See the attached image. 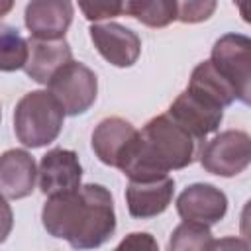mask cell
Wrapping results in <instances>:
<instances>
[{
  "mask_svg": "<svg viewBox=\"0 0 251 251\" xmlns=\"http://www.w3.org/2000/svg\"><path fill=\"white\" fill-rule=\"evenodd\" d=\"M65 122L63 106L49 90L24 94L14 110V131L24 147L39 149L53 143Z\"/></svg>",
  "mask_w": 251,
  "mask_h": 251,
  "instance_id": "cell-3",
  "label": "cell"
},
{
  "mask_svg": "<svg viewBox=\"0 0 251 251\" xmlns=\"http://www.w3.org/2000/svg\"><path fill=\"white\" fill-rule=\"evenodd\" d=\"M202 147L204 143L169 114H159L137 131V141L120 171L129 180L163 176L192 165Z\"/></svg>",
  "mask_w": 251,
  "mask_h": 251,
  "instance_id": "cell-2",
  "label": "cell"
},
{
  "mask_svg": "<svg viewBox=\"0 0 251 251\" xmlns=\"http://www.w3.org/2000/svg\"><path fill=\"white\" fill-rule=\"evenodd\" d=\"M27 61V39L14 25L0 24V71L14 73L24 69Z\"/></svg>",
  "mask_w": 251,
  "mask_h": 251,
  "instance_id": "cell-18",
  "label": "cell"
},
{
  "mask_svg": "<svg viewBox=\"0 0 251 251\" xmlns=\"http://www.w3.org/2000/svg\"><path fill=\"white\" fill-rule=\"evenodd\" d=\"M49 92L63 106L65 116H80L90 110L98 96L96 73L78 61H69L47 82Z\"/></svg>",
  "mask_w": 251,
  "mask_h": 251,
  "instance_id": "cell-4",
  "label": "cell"
},
{
  "mask_svg": "<svg viewBox=\"0 0 251 251\" xmlns=\"http://www.w3.org/2000/svg\"><path fill=\"white\" fill-rule=\"evenodd\" d=\"M75 8L71 0H29L24 22L31 37L61 39L73 24Z\"/></svg>",
  "mask_w": 251,
  "mask_h": 251,
  "instance_id": "cell-13",
  "label": "cell"
},
{
  "mask_svg": "<svg viewBox=\"0 0 251 251\" xmlns=\"http://www.w3.org/2000/svg\"><path fill=\"white\" fill-rule=\"evenodd\" d=\"M167 114L202 143L210 133L218 131L224 120V108L216 100L190 88L182 90L175 98Z\"/></svg>",
  "mask_w": 251,
  "mask_h": 251,
  "instance_id": "cell-7",
  "label": "cell"
},
{
  "mask_svg": "<svg viewBox=\"0 0 251 251\" xmlns=\"http://www.w3.org/2000/svg\"><path fill=\"white\" fill-rule=\"evenodd\" d=\"M78 8L88 22L124 16V0H78Z\"/></svg>",
  "mask_w": 251,
  "mask_h": 251,
  "instance_id": "cell-21",
  "label": "cell"
},
{
  "mask_svg": "<svg viewBox=\"0 0 251 251\" xmlns=\"http://www.w3.org/2000/svg\"><path fill=\"white\" fill-rule=\"evenodd\" d=\"M37 165L25 149H8L0 155V192L6 198L20 200L33 192Z\"/></svg>",
  "mask_w": 251,
  "mask_h": 251,
  "instance_id": "cell-15",
  "label": "cell"
},
{
  "mask_svg": "<svg viewBox=\"0 0 251 251\" xmlns=\"http://www.w3.org/2000/svg\"><path fill=\"white\" fill-rule=\"evenodd\" d=\"M118 249H159V245H157V241H155L149 233H139V231H135V233H129V235L118 245Z\"/></svg>",
  "mask_w": 251,
  "mask_h": 251,
  "instance_id": "cell-22",
  "label": "cell"
},
{
  "mask_svg": "<svg viewBox=\"0 0 251 251\" xmlns=\"http://www.w3.org/2000/svg\"><path fill=\"white\" fill-rule=\"evenodd\" d=\"M14 4H16V0H0V18L8 16L14 8Z\"/></svg>",
  "mask_w": 251,
  "mask_h": 251,
  "instance_id": "cell-24",
  "label": "cell"
},
{
  "mask_svg": "<svg viewBox=\"0 0 251 251\" xmlns=\"http://www.w3.org/2000/svg\"><path fill=\"white\" fill-rule=\"evenodd\" d=\"M198 157L204 171L226 178L235 176L243 173L251 161L249 133L241 129H226L210 139Z\"/></svg>",
  "mask_w": 251,
  "mask_h": 251,
  "instance_id": "cell-6",
  "label": "cell"
},
{
  "mask_svg": "<svg viewBox=\"0 0 251 251\" xmlns=\"http://www.w3.org/2000/svg\"><path fill=\"white\" fill-rule=\"evenodd\" d=\"M45 231L69 241L73 249H96L116 231V210L102 184H80L75 190L47 196L41 208Z\"/></svg>",
  "mask_w": 251,
  "mask_h": 251,
  "instance_id": "cell-1",
  "label": "cell"
},
{
  "mask_svg": "<svg viewBox=\"0 0 251 251\" xmlns=\"http://www.w3.org/2000/svg\"><path fill=\"white\" fill-rule=\"evenodd\" d=\"M216 71L235 88L237 100L249 104L251 100V39L243 33L222 35L210 55Z\"/></svg>",
  "mask_w": 251,
  "mask_h": 251,
  "instance_id": "cell-5",
  "label": "cell"
},
{
  "mask_svg": "<svg viewBox=\"0 0 251 251\" xmlns=\"http://www.w3.org/2000/svg\"><path fill=\"white\" fill-rule=\"evenodd\" d=\"M124 16L135 18L147 27H167L175 22L171 0H124Z\"/></svg>",
  "mask_w": 251,
  "mask_h": 251,
  "instance_id": "cell-17",
  "label": "cell"
},
{
  "mask_svg": "<svg viewBox=\"0 0 251 251\" xmlns=\"http://www.w3.org/2000/svg\"><path fill=\"white\" fill-rule=\"evenodd\" d=\"M175 20L182 24H200L214 16L218 0H171Z\"/></svg>",
  "mask_w": 251,
  "mask_h": 251,
  "instance_id": "cell-20",
  "label": "cell"
},
{
  "mask_svg": "<svg viewBox=\"0 0 251 251\" xmlns=\"http://www.w3.org/2000/svg\"><path fill=\"white\" fill-rule=\"evenodd\" d=\"M227 212V196L210 182H194L186 186L176 198V214L182 220L214 226L224 220Z\"/></svg>",
  "mask_w": 251,
  "mask_h": 251,
  "instance_id": "cell-11",
  "label": "cell"
},
{
  "mask_svg": "<svg viewBox=\"0 0 251 251\" xmlns=\"http://www.w3.org/2000/svg\"><path fill=\"white\" fill-rule=\"evenodd\" d=\"M0 120H2V108H0Z\"/></svg>",
  "mask_w": 251,
  "mask_h": 251,
  "instance_id": "cell-25",
  "label": "cell"
},
{
  "mask_svg": "<svg viewBox=\"0 0 251 251\" xmlns=\"http://www.w3.org/2000/svg\"><path fill=\"white\" fill-rule=\"evenodd\" d=\"M137 131L139 129L120 116L104 118L92 131V151L100 163L122 169L137 141Z\"/></svg>",
  "mask_w": 251,
  "mask_h": 251,
  "instance_id": "cell-9",
  "label": "cell"
},
{
  "mask_svg": "<svg viewBox=\"0 0 251 251\" xmlns=\"http://www.w3.org/2000/svg\"><path fill=\"white\" fill-rule=\"evenodd\" d=\"M37 178L39 190L45 196L78 188L82 182V165L78 161V155L63 147L49 149L39 161Z\"/></svg>",
  "mask_w": 251,
  "mask_h": 251,
  "instance_id": "cell-10",
  "label": "cell"
},
{
  "mask_svg": "<svg viewBox=\"0 0 251 251\" xmlns=\"http://www.w3.org/2000/svg\"><path fill=\"white\" fill-rule=\"evenodd\" d=\"M14 227V212L6 200V196L0 192V243H4Z\"/></svg>",
  "mask_w": 251,
  "mask_h": 251,
  "instance_id": "cell-23",
  "label": "cell"
},
{
  "mask_svg": "<svg viewBox=\"0 0 251 251\" xmlns=\"http://www.w3.org/2000/svg\"><path fill=\"white\" fill-rule=\"evenodd\" d=\"M175 180L169 175L129 180L126 188L127 212L135 220H149L163 214L173 202Z\"/></svg>",
  "mask_w": 251,
  "mask_h": 251,
  "instance_id": "cell-12",
  "label": "cell"
},
{
  "mask_svg": "<svg viewBox=\"0 0 251 251\" xmlns=\"http://www.w3.org/2000/svg\"><path fill=\"white\" fill-rule=\"evenodd\" d=\"M186 88L196 90V92H200V94L216 100L222 108H227V106H231L237 100L235 88L216 71V67L212 65L210 59L208 61H202V63H198L194 67Z\"/></svg>",
  "mask_w": 251,
  "mask_h": 251,
  "instance_id": "cell-16",
  "label": "cell"
},
{
  "mask_svg": "<svg viewBox=\"0 0 251 251\" xmlns=\"http://www.w3.org/2000/svg\"><path fill=\"white\" fill-rule=\"evenodd\" d=\"M212 231L210 226L200 224V222H190V220H182V224H178L169 239V249L173 251H204L212 247Z\"/></svg>",
  "mask_w": 251,
  "mask_h": 251,
  "instance_id": "cell-19",
  "label": "cell"
},
{
  "mask_svg": "<svg viewBox=\"0 0 251 251\" xmlns=\"http://www.w3.org/2000/svg\"><path fill=\"white\" fill-rule=\"evenodd\" d=\"M71 59H73V51L65 37L39 39L29 35L27 61L24 65V71L37 84H47L49 78L55 75V71L61 69L65 63H69Z\"/></svg>",
  "mask_w": 251,
  "mask_h": 251,
  "instance_id": "cell-14",
  "label": "cell"
},
{
  "mask_svg": "<svg viewBox=\"0 0 251 251\" xmlns=\"http://www.w3.org/2000/svg\"><path fill=\"white\" fill-rule=\"evenodd\" d=\"M88 33L96 51L110 65L127 69L137 63L141 55V39L133 29L118 22H108V24L92 22Z\"/></svg>",
  "mask_w": 251,
  "mask_h": 251,
  "instance_id": "cell-8",
  "label": "cell"
}]
</instances>
